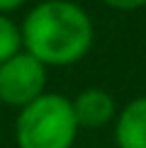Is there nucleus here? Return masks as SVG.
<instances>
[{"mask_svg": "<svg viewBox=\"0 0 146 148\" xmlns=\"http://www.w3.org/2000/svg\"><path fill=\"white\" fill-rule=\"evenodd\" d=\"M78 131L81 126L73 114V104L61 92H44L27 107L17 109V148H73Z\"/></svg>", "mask_w": 146, "mask_h": 148, "instance_id": "2", "label": "nucleus"}, {"mask_svg": "<svg viewBox=\"0 0 146 148\" xmlns=\"http://www.w3.org/2000/svg\"><path fill=\"white\" fill-rule=\"evenodd\" d=\"M102 3L117 12H134V10L146 8V0H102Z\"/></svg>", "mask_w": 146, "mask_h": 148, "instance_id": "7", "label": "nucleus"}, {"mask_svg": "<svg viewBox=\"0 0 146 148\" xmlns=\"http://www.w3.org/2000/svg\"><path fill=\"white\" fill-rule=\"evenodd\" d=\"M117 148H146V95L129 100L114 116Z\"/></svg>", "mask_w": 146, "mask_h": 148, "instance_id": "5", "label": "nucleus"}, {"mask_svg": "<svg viewBox=\"0 0 146 148\" xmlns=\"http://www.w3.org/2000/svg\"><path fill=\"white\" fill-rule=\"evenodd\" d=\"M22 49L46 68H66L93 49L95 27L83 5L73 0H41L20 24Z\"/></svg>", "mask_w": 146, "mask_h": 148, "instance_id": "1", "label": "nucleus"}, {"mask_svg": "<svg viewBox=\"0 0 146 148\" xmlns=\"http://www.w3.org/2000/svg\"><path fill=\"white\" fill-rule=\"evenodd\" d=\"M22 51V32L20 24L10 15H0V63Z\"/></svg>", "mask_w": 146, "mask_h": 148, "instance_id": "6", "label": "nucleus"}, {"mask_svg": "<svg viewBox=\"0 0 146 148\" xmlns=\"http://www.w3.org/2000/svg\"><path fill=\"white\" fill-rule=\"evenodd\" d=\"M46 66L22 49L0 63V102L22 109L46 92Z\"/></svg>", "mask_w": 146, "mask_h": 148, "instance_id": "3", "label": "nucleus"}, {"mask_svg": "<svg viewBox=\"0 0 146 148\" xmlns=\"http://www.w3.org/2000/svg\"><path fill=\"white\" fill-rule=\"evenodd\" d=\"M81 129H102L117 116V102L105 88H85L71 100Z\"/></svg>", "mask_w": 146, "mask_h": 148, "instance_id": "4", "label": "nucleus"}, {"mask_svg": "<svg viewBox=\"0 0 146 148\" xmlns=\"http://www.w3.org/2000/svg\"><path fill=\"white\" fill-rule=\"evenodd\" d=\"M24 5H27V0H0V15H12Z\"/></svg>", "mask_w": 146, "mask_h": 148, "instance_id": "8", "label": "nucleus"}]
</instances>
